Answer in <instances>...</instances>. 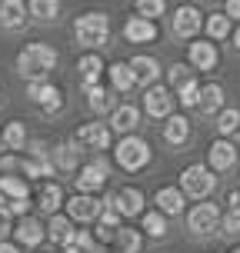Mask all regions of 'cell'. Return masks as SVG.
<instances>
[{
  "label": "cell",
  "mask_w": 240,
  "mask_h": 253,
  "mask_svg": "<svg viewBox=\"0 0 240 253\" xmlns=\"http://www.w3.org/2000/svg\"><path fill=\"white\" fill-rule=\"evenodd\" d=\"M27 97L37 103L44 114H57L63 107V93L57 87H50L47 80H30V87H27Z\"/></svg>",
  "instance_id": "obj_7"
},
{
  "label": "cell",
  "mask_w": 240,
  "mask_h": 253,
  "mask_svg": "<svg viewBox=\"0 0 240 253\" xmlns=\"http://www.w3.org/2000/svg\"><path fill=\"white\" fill-rule=\"evenodd\" d=\"M7 210H10L13 216H24L27 210H30V197H13V200H7Z\"/></svg>",
  "instance_id": "obj_41"
},
{
  "label": "cell",
  "mask_w": 240,
  "mask_h": 253,
  "mask_svg": "<svg viewBox=\"0 0 240 253\" xmlns=\"http://www.w3.org/2000/svg\"><path fill=\"white\" fill-rule=\"evenodd\" d=\"M144 233H147V237H164V233H167V213H164V210H150V213H144Z\"/></svg>",
  "instance_id": "obj_31"
},
{
  "label": "cell",
  "mask_w": 240,
  "mask_h": 253,
  "mask_svg": "<svg viewBox=\"0 0 240 253\" xmlns=\"http://www.w3.org/2000/svg\"><path fill=\"white\" fill-rule=\"evenodd\" d=\"M74 140L84 150H107V147H110V126L107 124H84L77 130Z\"/></svg>",
  "instance_id": "obj_12"
},
{
  "label": "cell",
  "mask_w": 240,
  "mask_h": 253,
  "mask_svg": "<svg viewBox=\"0 0 240 253\" xmlns=\"http://www.w3.org/2000/svg\"><path fill=\"white\" fill-rule=\"evenodd\" d=\"M177 93H180V103H184V107H197V100H200V84L190 80V84H184Z\"/></svg>",
  "instance_id": "obj_39"
},
{
  "label": "cell",
  "mask_w": 240,
  "mask_h": 253,
  "mask_svg": "<svg viewBox=\"0 0 240 253\" xmlns=\"http://www.w3.org/2000/svg\"><path fill=\"white\" fill-rule=\"evenodd\" d=\"M7 233H13V213L7 207H0V240H3Z\"/></svg>",
  "instance_id": "obj_42"
},
{
  "label": "cell",
  "mask_w": 240,
  "mask_h": 253,
  "mask_svg": "<svg viewBox=\"0 0 240 253\" xmlns=\"http://www.w3.org/2000/svg\"><path fill=\"white\" fill-rule=\"evenodd\" d=\"M3 143L10 147V150H24V143H27V130L20 120H10L7 124V130H3Z\"/></svg>",
  "instance_id": "obj_32"
},
{
  "label": "cell",
  "mask_w": 240,
  "mask_h": 253,
  "mask_svg": "<svg viewBox=\"0 0 240 253\" xmlns=\"http://www.w3.org/2000/svg\"><path fill=\"white\" fill-rule=\"evenodd\" d=\"M220 227H224V233H240V210H227L220 216Z\"/></svg>",
  "instance_id": "obj_40"
},
{
  "label": "cell",
  "mask_w": 240,
  "mask_h": 253,
  "mask_svg": "<svg viewBox=\"0 0 240 253\" xmlns=\"http://www.w3.org/2000/svg\"><path fill=\"white\" fill-rule=\"evenodd\" d=\"M0 253H20V243H10V240H0Z\"/></svg>",
  "instance_id": "obj_44"
},
{
  "label": "cell",
  "mask_w": 240,
  "mask_h": 253,
  "mask_svg": "<svg viewBox=\"0 0 240 253\" xmlns=\"http://www.w3.org/2000/svg\"><path fill=\"white\" fill-rule=\"evenodd\" d=\"M237 190H240V183H237Z\"/></svg>",
  "instance_id": "obj_51"
},
{
  "label": "cell",
  "mask_w": 240,
  "mask_h": 253,
  "mask_svg": "<svg viewBox=\"0 0 240 253\" xmlns=\"http://www.w3.org/2000/svg\"><path fill=\"white\" fill-rule=\"evenodd\" d=\"M103 210V203L97 197H90V193H77L67 200V216L74 220V223H90V220H97Z\"/></svg>",
  "instance_id": "obj_8"
},
{
  "label": "cell",
  "mask_w": 240,
  "mask_h": 253,
  "mask_svg": "<svg viewBox=\"0 0 240 253\" xmlns=\"http://www.w3.org/2000/svg\"><path fill=\"white\" fill-rule=\"evenodd\" d=\"M27 10H30V17H37V20H53L60 13V0H30Z\"/></svg>",
  "instance_id": "obj_30"
},
{
  "label": "cell",
  "mask_w": 240,
  "mask_h": 253,
  "mask_svg": "<svg viewBox=\"0 0 240 253\" xmlns=\"http://www.w3.org/2000/svg\"><path fill=\"white\" fill-rule=\"evenodd\" d=\"M170 27H174V34L184 40H190L197 30L203 27V17L197 7H190V3H184V7H177V13H174V20H170Z\"/></svg>",
  "instance_id": "obj_11"
},
{
  "label": "cell",
  "mask_w": 240,
  "mask_h": 253,
  "mask_svg": "<svg viewBox=\"0 0 240 253\" xmlns=\"http://www.w3.org/2000/svg\"><path fill=\"white\" fill-rule=\"evenodd\" d=\"M0 190L7 193V200H13V197H27L30 193V187H27V180L24 177H0Z\"/></svg>",
  "instance_id": "obj_33"
},
{
  "label": "cell",
  "mask_w": 240,
  "mask_h": 253,
  "mask_svg": "<svg viewBox=\"0 0 240 253\" xmlns=\"http://www.w3.org/2000/svg\"><path fill=\"white\" fill-rule=\"evenodd\" d=\"M77 70H80V77H84V87H90V84H97V80H100L103 60L97 57V53H84V57L77 60Z\"/></svg>",
  "instance_id": "obj_27"
},
{
  "label": "cell",
  "mask_w": 240,
  "mask_h": 253,
  "mask_svg": "<svg viewBox=\"0 0 240 253\" xmlns=\"http://www.w3.org/2000/svg\"><path fill=\"white\" fill-rule=\"evenodd\" d=\"M87 90V103H90V110L94 114H103V110H110V103H114V97H110V90L100 87V84H90Z\"/></svg>",
  "instance_id": "obj_29"
},
{
  "label": "cell",
  "mask_w": 240,
  "mask_h": 253,
  "mask_svg": "<svg viewBox=\"0 0 240 253\" xmlns=\"http://www.w3.org/2000/svg\"><path fill=\"white\" fill-rule=\"evenodd\" d=\"M107 177H110V164H107L103 157H97V160H90V164L80 167L77 190H80V193H94V190H100L103 183H107Z\"/></svg>",
  "instance_id": "obj_6"
},
{
  "label": "cell",
  "mask_w": 240,
  "mask_h": 253,
  "mask_svg": "<svg viewBox=\"0 0 240 253\" xmlns=\"http://www.w3.org/2000/svg\"><path fill=\"white\" fill-rule=\"evenodd\" d=\"M220 210H217V203H197L193 210L187 213V230L193 237H207V233H214L220 227Z\"/></svg>",
  "instance_id": "obj_5"
},
{
  "label": "cell",
  "mask_w": 240,
  "mask_h": 253,
  "mask_svg": "<svg viewBox=\"0 0 240 253\" xmlns=\"http://www.w3.org/2000/svg\"><path fill=\"white\" fill-rule=\"evenodd\" d=\"M230 253H240V247H237V250H230Z\"/></svg>",
  "instance_id": "obj_48"
},
{
  "label": "cell",
  "mask_w": 240,
  "mask_h": 253,
  "mask_svg": "<svg viewBox=\"0 0 240 253\" xmlns=\"http://www.w3.org/2000/svg\"><path fill=\"white\" fill-rule=\"evenodd\" d=\"M47 240L60 243V247H67V243L74 240V220L70 216H50V223H47Z\"/></svg>",
  "instance_id": "obj_23"
},
{
  "label": "cell",
  "mask_w": 240,
  "mask_h": 253,
  "mask_svg": "<svg viewBox=\"0 0 240 253\" xmlns=\"http://www.w3.org/2000/svg\"><path fill=\"white\" fill-rule=\"evenodd\" d=\"M114 253H140V247H144V240H140V230H134V227H117V233H114Z\"/></svg>",
  "instance_id": "obj_21"
},
{
  "label": "cell",
  "mask_w": 240,
  "mask_h": 253,
  "mask_svg": "<svg viewBox=\"0 0 240 253\" xmlns=\"http://www.w3.org/2000/svg\"><path fill=\"white\" fill-rule=\"evenodd\" d=\"M137 124H140V110L134 103H120L110 117V130H117V133H130Z\"/></svg>",
  "instance_id": "obj_20"
},
{
  "label": "cell",
  "mask_w": 240,
  "mask_h": 253,
  "mask_svg": "<svg viewBox=\"0 0 240 253\" xmlns=\"http://www.w3.org/2000/svg\"><path fill=\"white\" fill-rule=\"evenodd\" d=\"M217 60H220L217 43H210V40H193L190 43V67L193 70H214Z\"/></svg>",
  "instance_id": "obj_15"
},
{
  "label": "cell",
  "mask_w": 240,
  "mask_h": 253,
  "mask_svg": "<svg viewBox=\"0 0 240 253\" xmlns=\"http://www.w3.org/2000/svg\"><path fill=\"white\" fill-rule=\"evenodd\" d=\"M53 67H57V50L50 43H27L24 50L17 53V70L27 80H47Z\"/></svg>",
  "instance_id": "obj_1"
},
{
  "label": "cell",
  "mask_w": 240,
  "mask_h": 253,
  "mask_svg": "<svg viewBox=\"0 0 240 253\" xmlns=\"http://www.w3.org/2000/svg\"><path fill=\"white\" fill-rule=\"evenodd\" d=\"M80 150H84V147H80V143H60V147H57V150H53V167H60V170H74L77 164H80Z\"/></svg>",
  "instance_id": "obj_26"
},
{
  "label": "cell",
  "mask_w": 240,
  "mask_h": 253,
  "mask_svg": "<svg viewBox=\"0 0 240 253\" xmlns=\"http://www.w3.org/2000/svg\"><path fill=\"white\" fill-rule=\"evenodd\" d=\"M103 203H107V207H117V210H120V216H137V213H144V193H140L137 187L117 190V193H110Z\"/></svg>",
  "instance_id": "obj_9"
},
{
  "label": "cell",
  "mask_w": 240,
  "mask_h": 253,
  "mask_svg": "<svg viewBox=\"0 0 240 253\" xmlns=\"http://www.w3.org/2000/svg\"><path fill=\"white\" fill-rule=\"evenodd\" d=\"M44 233H47V227L40 223L37 216H20V223L13 227V237H17L20 247H37L44 240Z\"/></svg>",
  "instance_id": "obj_16"
},
{
  "label": "cell",
  "mask_w": 240,
  "mask_h": 253,
  "mask_svg": "<svg viewBox=\"0 0 240 253\" xmlns=\"http://www.w3.org/2000/svg\"><path fill=\"white\" fill-rule=\"evenodd\" d=\"M130 70L137 77V84H147V87H150L153 80L160 77V63L153 60V57H147V53H137V57L130 60Z\"/></svg>",
  "instance_id": "obj_19"
},
{
  "label": "cell",
  "mask_w": 240,
  "mask_h": 253,
  "mask_svg": "<svg viewBox=\"0 0 240 253\" xmlns=\"http://www.w3.org/2000/svg\"><path fill=\"white\" fill-rule=\"evenodd\" d=\"M234 164H237V147L230 140H214L210 150H207V167L214 173H220V170H230Z\"/></svg>",
  "instance_id": "obj_13"
},
{
  "label": "cell",
  "mask_w": 240,
  "mask_h": 253,
  "mask_svg": "<svg viewBox=\"0 0 240 253\" xmlns=\"http://www.w3.org/2000/svg\"><path fill=\"white\" fill-rule=\"evenodd\" d=\"M94 253H100V250H94Z\"/></svg>",
  "instance_id": "obj_50"
},
{
  "label": "cell",
  "mask_w": 240,
  "mask_h": 253,
  "mask_svg": "<svg viewBox=\"0 0 240 253\" xmlns=\"http://www.w3.org/2000/svg\"><path fill=\"white\" fill-rule=\"evenodd\" d=\"M203 27H207V34H210L214 40H224L230 34V17H227V13H214V17H207V24H203Z\"/></svg>",
  "instance_id": "obj_34"
},
{
  "label": "cell",
  "mask_w": 240,
  "mask_h": 253,
  "mask_svg": "<svg viewBox=\"0 0 240 253\" xmlns=\"http://www.w3.org/2000/svg\"><path fill=\"white\" fill-rule=\"evenodd\" d=\"M184 200H187V193L180 187H160L157 190V210H164L167 216L184 213Z\"/></svg>",
  "instance_id": "obj_18"
},
{
  "label": "cell",
  "mask_w": 240,
  "mask_h": 253,
  "mask_svg": "<svg viewBox=\"0 0 240 253\" xmlns=\"http://www.w3.org/2000/svg\"><path fill=\"white\" fill-rule=\"evenodd\" d=\"M114 157L124 170H144V167L150 164V143L144 137L124 133V140L117 143V150H114Z\"/></svg>",
  "instance_id": "obj_3"
},
{
  "label": "cell",
  "mask_w": 240,
  "mask_h": 253,
  "mask_svg": "<svg viewBox=\"0 0 240 253\" xmlns=\"http://www.w3.org/2000/svg\"><path fill=\"white\" fill-rule=\"evenodd\" d=\"M97 237H90L87 230H74V240H70V247H77V250L80 253H94V250H100V247H97Z\"/></svg>",
  "instance_id": "obj_38"
},
{
  "label": "cell",
  "mask_w": 240,
  "mask_h": 253,
  "mask_svg": "<svg viewBox=\"0 0 240 253\" xmlns=\"http://www.w3.org/2000/svg\"><path fill=\"white\" fill-rule=\"evenodd\" d=\"M74 37H77V43H84L90 50L103 47L110 40V20H107V13H84V17H77Z\"/></svg>",
  "instance_id": "obj_2"
},
{
  "label": "cell",
  "mask_w": 240,
  "mask_h": 253,
  "mask_svg": "<svg viewBox=\"0 0 240 253\" xmlns=\"http://www.w3.org/2000/svg\"><path fill=\"white\" fill-rule=\"evenodd\" d=\"M197 107H200L203 114H217V110L224 107V87H220V84H207V87H200V100H197Z\"/></svg>",
  "instance_id": "obj_25"
},
{
  "label": "cell",
  "mask_w": 240,
  "mask_h": 253,
  "mask_svg": "<svg viewBox=\"0 0 240 253\" xmlns=\"http://www.w3.org/2000/svg\"><path fill=\"white\" fill-rule=\"evenodd\" d=\"M217 130L220 133H237L240 130V110H220L217 114Z\"/></svg>",
  "instance_id": "obj_36"
},
{
  "label": "cell",
  "mask_w": 240,
  "mask_h": 253,
  "mask_svg": "<svg viewBox=\"0 0 240 253\" xmlns=\"http://www.w3.org/2000/svg\"><path fill=\"white\" fill-rule=\"evenodd\" d=\"M227 210H240V190H234L227 197Z\"/></svg>",
  "instance_id": "obj_45"
},
{
  "label": "cell",
  "mask_w": 240,
  "mask_h": 253,
  "mask_svg": "<svg viewBox=\"0 0 240 253\" xmlns=\"http://www.w3.org/2000/svg\"><path fill=\"white\" fill-rule=\"evenodd\" d=\"M110 84H114V90H120V93H127V90L137 84V77H134V70H130V63H110Z\"/></svg>",
  "instance_id": "obj_28"
},
{
  "label": "cell",
  "mask_w": 240,
  "mask_h": 253,
  "mask_svg": "<svg viewBox=\"0 0 240 253\" xmlns=\"http://www.w3.org/2000/svg\"><path fill=\"white\" fill-rule=\"evenodd\" d=\"M230 20H240V0H227V10H224Z\"/></svg>",
  "instance_id": "obj_43"
},
{
  "label": "cell",
  "mask_w": 240,
  "mask_h": 253,
  "mask_svg": "<svg viewBox=\"0 0 240 253\" xmlns=\"http://www.w3.org/2000/svg\"><path fill=\"white\" fill-rule=\"evenodd\" d=\"M234 47H237V50H240V27H237V30H234Z\"/></svg>",
  "instance_id": "obj_46"
},
{
  "label": "cell",
  "mask_w": 240,
  "mask_h": 253,
  "mask_svg": "<svg viewBox=\"0 0 240 253\" xmlns=\"http://www.w3.org/2000/svg\"><path fill=\"white\" fill-rule=\"evenodd\" d=\"M167 77H170V87L180 90L184 84H190V80H193V70H190V63H174V67L167 70Z\"/></svg>",
  "instance_id": "obj_35"
},
{
  "label": "cell",
  "mask_w": 240,
  "mask_h": 253,
  "mask_svg": "<svg viewBox=\"0 0 240 253\" xmlns=\"http://www.w3.org/2000/svg\"><path fill=\"white\" fill-rule=\"evenodd\" d=\"M164 10H167V0H137V13L140 17L157 20V17H164Z\"/></svg>",
  "instance_id": "obj_37"
},
{
  "label": "cell",
  "mask_w": 240,
  "mask_h": 253,
  "mask_svg": "<svg viewBox=\"0 0 240 253\" xmlns=\"http://www.w3.org/2000/svg\"><path fill=\"white\" fill-rule=\"evenodd\" d=\"M214 187H217L214 170H210V167H203V164H193V167H187V170L180 173V190H184L187 197H193V200L210 197Z\"/></svg>",
  "instance_id": "obj_4"
},
{
  "label": "cell",
  "mask_w": 240,
  "mask_h": 253,
  "mask_svg": "<svg viewBox=\"0 0 240 253\" xmlns=\"http://www.w3.org/2000/svg\"><path fill=\"white\" fill-rule=\"evenodd\" d=\"M60 203H63V190L60 183H44L37 193V207L44 210V213H57L60 210Z\"/></svg>",
  "instance_id": "obj_24"
},
{
  "label": "cell",
  "mask_w": 240,
  "mask_h": 253,
  "mask_svg": "<svg viewBox=\"0 0 240 253\" xmlns=\"http://www.w3.org/2000/svg\"><path fill=\"white\" fill-rule=\"evenodd\" d=\"M0 143H3V133H0Z\"/></svg>",
  "instance_id": "obj_49"
},
{
  "label": "cell",
  "mask_w": 240,
  "mask_h": 253,
  "mask_svg": "<svg viewBox=\"0 0 240 253\" xmlns=\"http://www.w3.org/2000/svg\"><path fill=\"white\" fill-rule=\"evenodd\" d=\"M144 110H147L150 117H157V120H160V117H170L174 114V93H170L167 87L150 84V90L144 93Z\"/></svg>",
  "instance_id": "obj_10"
},
{
  "label": "cell",
  "mask_w": 240,
  "mask_h": 253,
  "mask_svg": "<svg viewBox=\"0 0 240 253\" xmlns=\"http://www.w3.org/2000/svg\"><path fill=\"white\" fill-rule=\"evenodd\" d=\"M63 253H80V250H77V247H70V243H67V247H63Z\"/></svg>",
  "instance_id": "obj_47"
},
{
  "label": "cell",
  "mask_w": 240,
  "mask_h": 253,
  "mask_svg": "<svg viewBox=\"0 0 240 253\" xmlns=\"http://www.w3.org/2000/svg\"><path fill=\"white\" fill-rule=\"evenodd\" d=\"M27 24V3L24 0H0V27L3 30H20Z\"/></svg>",
  "instance_id": "obj_17"
},
{
  "label": "cell",
  "mask_w": 240,
  "mask_h": 253,
  "mask_svg": "<svg viewBox=\"0 0 240 253\" xmlns=\"http://www.w3.org/2000/svg\"><path fill=\"white\" fill-rule=\"evenodd\" d=\"M187 137H190V120L180 117V114H170L167 124H164V140L170 143V147H180Z\"/></svg>",
  "instance_id": "obj_22"
},
{
  "label": "cell",
  "mask_w": 240,
  "mask_h": 253,
  "mask_svg": "<svg viewBox=\"0 0 240 253\" xmlns=\"http://www.w3.org/2000/svg\"><path fill=\"white\" fill-rule=\"evenodd\" d=\"M124 37L130 40V43H150V40H157V24H153L150 17H130L124 24Z\"/></svg>",
  "instance_id": "obj_14"
}]
</instances>
